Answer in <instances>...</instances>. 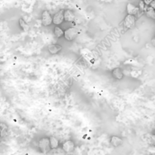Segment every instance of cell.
Listing matches in <instances>:
<instances>
[{
    "label": "cell",
    "mask_w": 155,
    "mask_h": 155,
    "mask_svg": "<svg viewBox=\"0 0 155 155\" xmlns=\"http://www.w3.org/2000/svg\"><path fill=\"white\" fill-rule=\"evenodd\" d=\"M53 23V17L48 11L45 10L42 14V24L45 27L51 25Z\"/></svg>",
    "instance_id": "4"
},
{
    "label": "cell",
    "mask_w": 155,
    "mask_h": 155,
    "mask_svg": "<svg viewBox=\"0 0 155 155\" xmlns=\"http://www.w3.org/2000/svg\"><path fill=\"white\" fill-rule=\"evenodd\" d=\"M62 49V46L60 45H57V44H51L48 46V50L49 51L50 54H58L61 50Z\"/></svg>",
    "instance_id": "10"
},
{
    "label": "cell",
    "mask_w": 155,
    "mask_h": 155,
    "mask_svg": "<svg viewBox=\"0 0 155 155\" xmlns=\"http://www.w3.org/2000/svg\"><path fill=\"white\" fill-rule=\"evenodd\" d=\"M145 15H147V17H148L149 18L155 20V9L154 8L151 7L150 5H148L147 7V8L145 11Z\"/></svg>",
    "instance_id": "12"
},
{
    "label": "cell",
    "mask_w": 155,
    "mask_h": 155,
    "mask_svg": "<svg viewBox=\"0 0 155 155\" xmlns=\"http://www.w3.org/2000/svg\"><path fill=\"white\" fill-rule=\"evenodd\" d=\"M75 19L74 12L71 10H64V21L67 22H72Z\"/></svg>",
    "instance_id": "11"
},
{
    "label": "cell",
    "mask_w": 155,
    "mask_h": 155,
    "mask_svg": "<svg viewBox=\"0 0 155 155\" xmlns=\"http://www.w3.org/2000/svg\"><path fill=\"white\" fill-rule=\"evenodd\" d=\"M19 25L20 27H21V28L25 32L28 31L29 29H30V26H29V24H27L24 19H22V18H21V19L19 20Z\"/></svg>",
    "instance_id": "14"
},
{
    "label": "cell",
    "mask_w": 155,
    "mask_h": 155,
    "mask_svg": "<svg viewBox=\"0 0 155 155\" xmlns=\"http://www.w3.org/2000/svg\"><path fill=\"white\" fill-rule=\"evenodd\" d=\"M49 140L51 149H57L58 147L59 146V141L58 140V139H56L54 136H51V137H49Z\"/></svg>",
    "instance_id": "13"
},
{
    "label": "cell",
    "mask_w": 155,
    "mask_h": 155,
    "mask_svg": "<svg viewBox=\"0 0 155 155\" xmlns=\"http://www.w3.org/2000/svg\"><path fill=\"white\" fill-rule=\"evenodd\" d=\"M143 1H145V0H143Z\"/></svg>",
    "instance_id": "22"
},
{
    "label": "cell",
    "mask_w": 155,
    "mask_h": 155,
    "mask_svg": "<svg viewBox=\"0 0 155 155\" xmlns=\"http://www.w3.org/2000/svg\"><path fill=\"white\" fill-rule=\"evenodd\" d=\"M149 5L151 6V7L154 8L155 9V0H152V1H151V2L150 3Z\"/></svg>",
    "instance_id": "18"
},
{
    "label": "cell",
    "mask_w": 155,
    "mask_h": 155,
    "mask_svg": "<svg viewBox=\"0 0 155 155\" xmlns=\"http://www.w3.org/2000/svg\"><path fill=\"white\" fill-rule=\"evenodd\" d=\"M151 139H152L153 142H154V143L155 144V134H154V135H153V136H151Z\"/></svg>",
    "instance_id": "20"
},
{
    "label": "cell",
    "mask_w": 155,
    "mask_h": 155,
    "mask_svg": "<svg viewBox=\"0 0 155 155\" xmlns=\"http://www.w3.org/2000/svg\"><path fill=\"white\" fill-rule=\"evenodd\" d=\"M0 127H1V136L2 137H3L4 135L6 134V133H7L8 127L7 126H6L5 124H3V123H1Z\"/></svg>",
    "instance_id": "16"
},
{
    "label": "cell",
    "mask_w": 155,
    "mask_h": 155,
    "mask_svg": "<svg viewBox=\"0 0 155 155\" xmlns=\"http://www.w3.org/2000/svg\"><path fill=\"white\" fill-rule=\"evenodd\" d=\"M77 35H78V30L74 27H70L65 30L64 36L68 41H73L76 39Z\"/></svg>",
    "instance_id": "3"
},
{
    "label": "cell",
    "mask_w": 155,
    "mask_h": 155,
    "mask_svg": "<svg viewBox=\"0 0 155 155\" xmlns=\"http://www.w3.org/2000/svg\"><path fill=\"white\" fill-rule=\"evenodd\" d=\"M148 5H147L145 4V2L143 1V0H141V2H139V9H140L141 11H142V12H145V9L147 8V7H148Z\"/></svg>",
    "instance_id": "17"
},
{
    "label": "cell",
    "mask_w": 155,
    "mask_h": 155,
    "mask_svg": "<svg viewBox=\"0 0 155 155\" xmlns=\"http://www.w3.org/2000/svg\"><path fill=\"white\" fill-rule=\"evenodd\" d=\"M151 44H152L153 46L155 47V37H154L152 39H151Z\"/></svg>",
    "instance_id": "19"
},
{
    "label": "cell",
    "mask_w": 155,
    "mask_h": 155,
    "mask_svg": "<svg viewBox=\"0 0 155 155\" xmlns=\"http://www.w3.org/2000/svg\"><path fill=\"white\" fill-rule=\"evenodd\" d=\"M64 21V10H60L54 14L53 17V24L58 26L63 23Z\"/></svg>",
    "instance_id": "5"
},
{
    "label": "cell",
    "mask_w": 155,
    "mask_h": 155,
    "mask_svg": "<svg viewBox=\"0 0 155 155\" xmlns=\"http://www.w3.org/2000/svg\"><path fill=\"white\" fill-rule=\"evenodd\" d=\"M136 18L135 15H128L127 14V16L125 17L124 20V27L127 29H133L136 27Z\"/></svg>",
    "instance_id": "2"
},
{
    "label": "cell",
    "mask_w": 155,
    "mask_h": 155,
    "mask_svg": "<svg viewBox=\"0 0 155 155\" xmlns=\"http://www.w3.org/2000/svg\"><path fill=\"white\" fill-rule=\"evenodd\" d=\"M112 77L114 79L118 80H120L124 78V72H123L122 69L120 68H116L113 69L111 72Z\"/></svg>",
    "instance_id": "9"
},
{
    "label": "cell",
    "mask_w": 155,
    "mask_h": 155,
    "mask_svg": "<svg viewBox=\"0 0 155 155\" xmlns=\"http://www.w3.org/2000/svg\"><path fill=\"white\" fill-rule=\"evenodd\" d=\"M110 142L112 146L115 147V148H117V147L120 146L124 143V141L121 138H120L119 136H112L110 139Z\"/></svg>",
    "instance_id": "7"
},
{
    "label": "cell",
    "mask_w": 155,
    "mask_h": 155,
    "mask_svg": "<svg viewBox=\"0 0 155 155\" xmlns=\"http://www.w3.org/2000/svg\"><path fill=\"white\" fill-rule=\"evenodd\" d=\"M139 8L136 7L135 5L132 4V3H129L127 6V12L128 15H133L136 16L139 12Z\"/></svg>",
    "instance_id": "8"
},
{
    "label": "cell",
    "mask_w": 155,
    "mask_h": 155,
    "mask_svg": "<svg viewBox=\"0 0 155 155\" xmlns=\"http://www.w3.org/2000/svg\"><path fill=\"white\" fill-rule=\"evenodd\" d=\"M154 37H155V36H154Z\"/></svg>",
    "instance_id": "23"
},
{
    "label": "cell",
    "mask_w": 155,
    "mask_h": 155,
    "mask_svg": "<svg viewBox=\"0 0 155 155\" xmlns=\"http://www.w3.org/2000/svg\"><path fill=\"white\" fill-rule=\"evenodd\" d=\"M54 36H55L56 37L61 38L64 35V31L61 27H59L58 26H57V27H54Z\"/></svg>",
    "instance_id": "15"
},
{
    "label": "cell",
    "mask_w": 155,
    "mask_h": 155,
    "mask_svg": "<svg viewBox=\"0 0 155 155\" xmlns=\"http://www.w3.org/2000/svg\"><path fill=\"white\" fill-rule=\"evenodd\" d=\"M75 148V144L72 140H67L62 144V150L65 153H71L74 151Z\"/></svg>",
    "instance_id": "6"
},
{
    "label": "cell",
    "mask_w": 155,
    "mask_h": 155,
    "mask_svg": "<svg viewBox=\"0 0 155 155\" xmlns=\"http://www.w3.org/2000/svg\"><path fill=\"white\" fill-rule=\"evenodd\" d=\"M38 145H39V148L40 149L41 152H42L43 154H47L51 149V145H50L49 138H42L39 141V144Z\"/></svg>",
    "instance_id": "1"
},
{
    "label": "cell",
    "mask_w": 155,
    "mask_h": 155,
    "mask_svg": "<svg viewBox=\"0 0 155 155\" xmlns=\"http://www.w3.org/2000/svg\"><path fill=\"white\" fill-rule=\"evenodd\" d=\"M154 130H155V126H154Z\"/></svg>",
    "instance_id": "21"
}]
</instances>
